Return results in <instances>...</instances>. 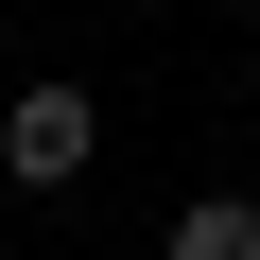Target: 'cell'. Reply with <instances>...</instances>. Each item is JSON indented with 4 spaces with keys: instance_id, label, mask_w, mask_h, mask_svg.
<instances>
[{
    "instance_id": "obj_1",
    "label": "cell",
    "mask_w": 260,
    "mask_h": 260,
    "mask_svg": "<svg viewBox=\"0 0 260 260\" xmlns=\"http://www.w3.org/2000/svg\"><path fill=\"white\" fill-rule=\"evenodd\" d=\"M87 156H104V104H87L70 70H35L18 104H0V174H18V191H70Z\"/></svg>"
},
{
    "instance_id": "obj_2",
    "label": "cell",
    "mask_w": 260,
    "mask_h": 260,
    "mask_svg": "<svg viewBox=\"0 0 260 260\" xmlns=\"http://www.w3.org/2000/svg\"><path fill=\"white\" fill-rule=\"evenodd\" d=\"M156 260H260V208H243V191H191V208H174V243H156Z\"/></svg>"
}]
</instances>
